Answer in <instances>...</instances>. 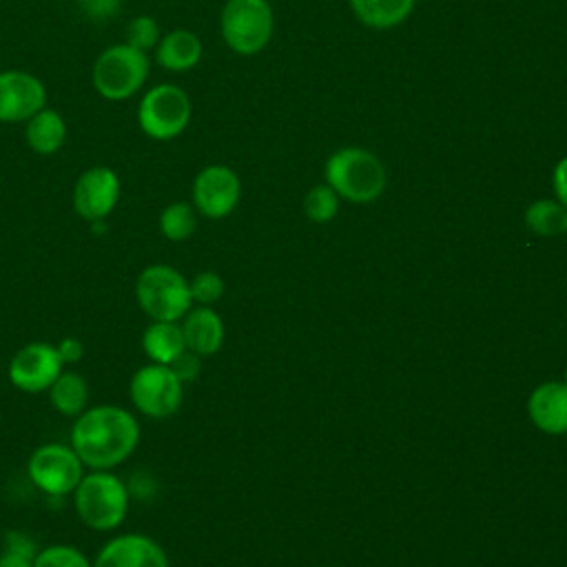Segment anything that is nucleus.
Masks as SVG:
<instances>
[{
  "label": "nucleus",
  "mask_w": 567,
  "mask_h": 567,
  "mask_svg": "<svg viewBox=\"0 0 567 567\" xmlns=\"http://www.w3.org/2000/svg\"><path fill=\"white\" fill-rule=\"evenodd\" d=\"M137 416L115 403L89 405L71 423L69 445L86 470H115L140 445Z\"/></svg>",
  "instance_id": "nucleus-1"
},
{
  "label": "nucleus",
  "mask_w": 567,
  "mask_h": 567,
  "mask_svg": "<svg viewBox=\"0 0 567 567\" xmlns=\"http://www.w3.org/2000/svg\"><path fill=\"white\" fill-rule=\"evenodd\" d=\"M80 523L93 532L117 529L131 507L128 485L113 470H86L71 494Z\"/></svg>",
  "instance_id": "nucleus-2"
},
{
  "label": "nucleus",
  "mask_w": 567,
  "mask_h": 567,
  "mask_svg": "<svg viewBox=\"0 0 567 567\" xmlns=\"http://www.w3.org/2000/svg\"><path fill=\"white\" fill-rule=\"evenodd\" d=\"M326 184L352 204H370L385 190L383 162L361 146H343L326 162Z\"/></svg>",
  "instance_id": "nucleus-3"
},
{
  "label": "nucleus",
  "mask_w": 567,
  "mask_h": 567,
  "mask_svg": "<svg viewBox=\"0 0 567 567\" xmlns=\"http://www.w3.org/2000/svg\"><path fill=\"white\" fill-rule=\"evenodd\" d=\"M151 73L148 53H142L126 42L106 47L93 62L91 82L100 97L122 102L137 95Z\"/></svg>",
  "instance_id": "nucleus-4"
},
{
  "label": "nucleus",
  "mask_w": 567,
  "mask_h": 567,
  "mask_svg": "<svg viewBox=\"0 0 567 567\" xmlns=\"http://www.w3.org/2000/svg\"><path fill=\"white\" fill-rule=\"evenodd\" d=\"M135 301L151 321H179L190 308L188 279L168 264H151L135 279Z\"/></svg>",
  "instance_id": "nucleus-5"
},
{
  "label": "nucleus",
  "mask_w": 567,
  "mask_h": 567,
  "mask_svg": "<svg viewBox=\"0 0 567 567\" xmlns=\"http://www.w3.org/2000/svg\"><path fill=\"white\" fill-rule=\"evenodd\" d=\"M190 115L193 104L188 93L171 82L146 89L135 111L140 131L155 142L179 137L190 124Z\"/></svg>",
  "instance_id": "nucleus-6"
},
{
  "label": "nucleus",
  "mask_w": 567,
  "mask_h": 567,
  "mask_svg": "<svg viewBox=\"0 0 567 567\" xmlns=\"http://www.w3.org/2000/svg\"><path fill=\"white\" fill-rule=\"evenodd\" d=\"M226 47L239 55L264 51L275 31V16L268 0H226L219 16Z\"/></svg>",
  "instance_id": "nucleus-7"
},
{
  "label": "nucleus",
  "mask_w": 567,
  "mask_h": 567,
  "mask_svg": "<svg viewBox=\"0 0 567 567\" xmlns=\"http://www.w3.org/2000/svg\"><path fill=\"white\" fill-rule=\"evenodd\" d=\"M128 399L137 414L162 421L171 419L184 401V383L162 363L140 365L128 381Z\"/></svg>",
  "instance_id": "nucleus-8"
},
{
  "label": "nucleus",
  "mask_w": 567,
  "mask_h": 567,
  "mask_svg": "<svg viewBox=\"0 0 567 567\" xmlns=\"http://www.w3.org/2000/svg\"><path fill=\"white\" fill-rule=\"evenodd\" d=\"M86 467L69 443H42L27 458V476L49 498H66Z\"/></svg>",
  "instance_id": "nucleus-9"
},
{
  "label": "nucleus",
  "mask_w": 567,
  "mask_h": 567,
  "mask_svg": "<svg viewBox=\"0 0 567 567\" xmlns=\"http://www.w3.org/2000/svg\"><path fill=\"white\" fill-rule=\"evenodd\" d=\"M122 197L120 175L109 166H91L82 171L71 190V204L86 224L106 221Z\"/></svg>",
  "instance_id": "nucleus-10"
},
{
  "label": "nucleus",
  "mask_w": 567,
  "mask_h": 567,
  "mask_svg": "<svg viewBox=\"0 0 567 567\" xmlns=\"http://www.w3.org/2000/svg\"><path fill=\"white\" fill-rule=\"evenodd\" d=\"M62 370L64 363L55 350V343L29 341L11 357L7 365V377L16 390L27 394H40L53 385Z\"/></svg>",
  "instance_id": "nucleus-11"
},
{
  "label": "nucleus",
  "mask_w": 567,
  "mask_h": 567,
  "mask_svg": "<svg viewBox=\"0 0 567 567\" xmlns=\"http://www.w3.org/2000/svg\"><path fill=\"white\" fill-rule=\"evenodd\" d=\"M241 197L239 175L226 164H208L204 166L190 186V204L197 215L208 219L228 217Z\"/></svg>",
  "instance_id": "nucleus-12"
},
{
  "label": "nucleus",
  "mask_w": 567,
  "mask_h": 567,
  "mask_svg": "<svg viewBox=\"0 0 567 567\" xmlns=\"http://www.w3.org/2000/svg\"><path fill=\"white\" fill-rule=\"evenodd\" d=\"M47 106V86L40 78L22 69L0 71V122L24 124Z\"/></svg>",
  "instance_id": "nucleus-13"
},
{
  "label": "nucleus",
  "mask_w": 567,
  "mask_h": 567,
  "mask_svg": "<svg viewBox=\"0 0 567 567\" xmlns=\"http://www.w3.org/2000/svg\"><path fill=\"white\" fill-rule=\"evenodd\" d=\"M91 567H171V560L155 538L140 532H124L97 549Z\"/></svg>",
  "instance_id": "nucleus-14"
},
{
  "label": "nucleus",
  "mask_w": 567,
  "mask_h": 567,
  "mask_svg": "<svg viewBox=\"0 0 567 567\" xmlns=\"http://www.w3.org/2000/svg\"><path fill=\"white\" fill-rule=\"evenodd\" d=\"M532 423L545 434H567V383L547 381L534 388L527 401Z\"/></svg>",
  "instance_id": "nucleus-15"
},
{
  "label": "nucleus",
  "mask_w": 567,
  "mask_h": 567,
  "mask_svg": "<svg viewBox=\"0 0 567 567\" xmlns=\"http://www.w3.org/2000/svg\"><path fill=\"white\" fill-rule=\"evenodd\" d=\"M204 44L199 35L190 29H173L162 33L157 47L153 49L155 62L171 73H186L199 64Z\"/></svg>",
  "instance_id": "nucleus-16"
},
{
  "label": "nucleus",
  "mask_w": 567,
  "mask_h": 567,
  "mask_svg": "<svg viewBox=\"0 0 567 567\" xmlns=\"http://www.w3.org/2000/svg\"><path fill=\"white\" fill-rule=\"evenodd\" d=\"M186 348L199 357L215 354L224 343V321L210 306H193L179 319Z\"/></svg>",
  "instance_id": "nucleus-17"
},
{
  "label": "nucleus",
  "mask_w": 567,
  "mask_h": 567,
  "mask_svg": "<svg viewBox=\"0 0 567 567\" xmlns=\"http://www.w3.org/2000/svg\"><path fill=\"white\" fill-rule=\"evenodd\" d=\"M69 137L66 120L55 109H40L24 122V142L38 155L58 153Z\"/></svg>",
  "instance_id": "nucleus-18"
},
{
  "label": "nucleus",
  "mask_w": 567,
  "mask_h": 567,
  "mask_svg": "<svg viewBox=\"0 0 567 567\" xmlns=\"http://www.w3.org/2000/svg\"><path fill=\"white\" fill-rule=\"evenodd\" d=\"M140 346L151 363L162 365L173 363L186 350L179 321H148V326L142 332Z\"/></svg>",
  "instance_id": "nucleus-19"
},
{
  "label": "nucleus",
  "mask_w": 567,
  "mask_h": 567,
  "mask_svg": "<svg viewBox=\"0 0 567 567\" xmlns=\"http://www.w3.org/2000/svg\"><path fill=\"white\" fill-rule=\"evenodd\" d=\"M47 394L51 408L66 419H75L89 408V383L75 370H62Z\"/></svg>",
  "instance_id": "nucleus-20"
},
{
  "label": "nucleus",
  "mask_w": 567,
  "mask_h": 567,
  "mask_svg": "<svg viewBox=\"0 0 567 567\" xmlns=\"http://www.w3.org/2000/svg\"><path fill=\"white\" fill-rule=\"evenodd\" d=\"M416 0H350L357 20L370 29H392L408 20Z\"/></svg>",
  "instance_id": "nucleus-21"
},
{
  "label": "nucleus",
  "mask_w": 567,
  "mask_h": 567,
  "mask_svg": "<svg viewBox=\"0 0 567 567\" xmlns=\"http://www.w3.org/2000/svg\"><path fill=\"white\" fill-rule=\"evenodd\" d=\"M525 224L543 237L567 235V208L558 199H536L525 210Z\"/></svg>",
  "instance_id": "nucleus-22"
},
{
  "label": "nucleus",
  "mask_w": 567,
  "mask_h": 567,
  "mask_svg": "<svg viewBox=\"0 0 567 567\" xmlns=\"http://www.w3.org/2000/svg\"><path fill=\"white\" fill-rule=\"evenodd\" d=\"M157 226L168 241H186L197 230V210L190 202H171L162 208Z\"/></svg>",
  "instance_id": "nucleus-23"
},
{
  "label": "nucleus",
  "mask_w": 567,
  "mask_h": 567,
  "mask_svg": "<svg viewBox=\"0 0 567 567\" xmlns=\"http://www.w3.org/2000/svg\"><path fill=\"white\" fill-rule=\"evenodd\" d=\"M35 538L24 529H9L2 536L0 567H33L38 554Z\"/></svg>",
  "instance_id": "nucleus-24"
},
{
  "label": "nucleus",
  "mask_w": 567,
  "mask_h": 567,
  "mask_svg": "<svg viewBox=\"0 0 567 567\" xmlns=\"http://www.w3.org/2000/svg\"><path fill=\"white\" fill-rule=\"evenodd\" d=\"M339 195L328 184L312 186L303 197V213L315 224L332 221L339 213Z\"/></svg>",
  "instance_id": "nucleus-25"
},
{
  "label": "nucleus",
  "mask_w": 567,
  "mask_h": 567,
  "mask_svg": "<svg viewBox=\"0 0 567 567\" xmlns=\"http://www.w3.org/2000/svg\"><path fill=\"white\" fill-rule=\"evenodd\" d=\"M33 567H91V558L75 545L53 543L38 549Z\"/></svg>",
  "instance_id": "nucleus-26"
},
{
  "label": "nucleus",
  "mask_w": 567,
  "mask_h": 567,
  "mask_svg": "<svg viewBox=\"0 0 567 567\" xmlns=\"http://www.w3.org/2000/svg\"><path fill=\"white\" fill-rule=\"evenodd\" d=\"M162 38L159 24L155 18L151 16H135L128 24H126V44L142 51V53H151L157 42Z\"/></svg>",
  "instance_id": "nucleus-27"
},
{
  "label": "nucleus",
  "mask_w": 567,
  "mask_h": 567,
  "mask_svg": "<svg viewBox=\"0 0 567 567\" xmlns=\"http://www.w3.org/2000/svg\"><path fill=\"white\" fill-rule=\"evenodd\" d=\"M188 288H190L193 306L195 303L197 306H213L224 295V279L213 270H202L188 281Z\"/></svg>",
  "instance_id": "nucleus-28"
},
{
  "label": "nucleus",
  "mask_w": 567,
  "mask_h": 567,
  "mask_svg": "<svg viewBox=\"0 0 567 567\" xmlns=\"http://www.w3.org/2000/svg\"><path fill=\"white\" fill-rule=\"evenodd\" d=\"M202 357L199 354H195L193 350H184L173 363H168V368L177 374V379L186 385V383H190V381H195L197 377H199V370H202V361H199Z\"/></svg>",
  "instance_id": "nucleus-29"
},
{
  "label": "nucleus",
  "mask_w": 567,
  "mask_h": 567,
  "mask_svg": "<svg viewBox=\"0 0 567 567\" xmlns=\"http://www.w3.org/2000/svg\"><path fill=\"white\" fill-rule=\"evenodd\" d=\"M91 20H109L117 13L120 0H73Z\"/></svg>",
  "instance_id": "nucleus-30"
},
{
  "label": "nucleus",
  "mask_w": 567,
  "mask_h": 567,
  "mask_svg": "<svg viewBox=\"0 0 567 567\" xmlns=\"http://www.w3.org/2000/svg\"><path fill=\"white\" fill-rule=\"evenodd\" d=\"M55 350H58L64 365H73V363H80L84 359V343L78 337H62L55 343Z\"/></svg>",
  "instance_id": "nucleus-31"
},
{
  "label": "nucleus",
  "mask_w": 567,
  "mask_h": 567,
  "mask_svg": "<svg viewBox=\"0 0 567 567\" xmlns=\"http://www.w3.org/2000/svg\"><path fill=\"white\" fill-rule=\"evenodd\" d=\"M551 186H554L556 199L567 208V155L563 159H558V164L554 166Z\"/></svg>",
  "instance_id": "nucleus-32"
},
{
  "label": "nucleus",
  "mask_w": 567,
  "mask_h": 567,
  "mask_svg": "<svg viewBox=\"0 0 567 567\" xmlns=\"http://www.w3.org/2000/svg\"><path fill=\"white\" fill-rule=\"evenodd\" d=\"M565 383H567V370H565Z\"/></svg>",
  "instance_id": "nucleus-33"
}]
</instances>
